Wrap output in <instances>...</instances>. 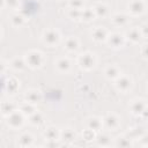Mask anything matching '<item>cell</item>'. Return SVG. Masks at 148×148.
I'll return each mask as SVG.
<instances>
[{
  "instance_id": "8992f818",
  "label": "cell",
  "mask_w": 148,
  "mask_h": 148,
  "mask_svg": "<svg viewBox=\"0 0 148 148\" xmlns=\"http://www.w3.org/2000/svg\"><path fill=\"white\" fill-rule=\"evenodd\" d=\"M146 8H147V5L145 0H131L127 5L128 16H132V17L141 16L142 14H145Z\"/></svg>"
},
{
  "instance_id": "b9f144b4",
  "label": "cell",
  "mask_w": 148,
  "mask_h": 148,
  "mask_svg": "<svg viewBox=\"0 0 148 148\" xmlns=\"http://www.w3.org/2000/svg\"><path fill=\"white\" fill-rule=\"evenodd\" d=\"M58 1H61V0H58Z\"/></svg>"
},
{
  "instance_id": "8fae6325",
  "label": "cell",
  "mask_w": 148,
  "mask_h": 148,
  "mask_svg": "<svg viewBox=\"0 0 148 148\" xmlns=\"http://www.w3.org/2000/svg\"><path fill=\"white\" fill-rule=\"evenodd\" d=\"M77 139V134L76 132L71 128V127H66L60 130V135H59V141H62L66 146L72 145L75 140Z\"/></svg>"
},
{
  "instance_id": "4dcf8cb0",
  "label": "cell",
  "mask_w": 148,
  "mask_h": 148,
  "mask_svg": "<svg viewBox=\"0 0 148 148\" xmlns=\"http://www.w3.org/2000/svg\"><path fill=\"white\" fill-rule=\"evenodd\" d=\"M96 145L99 147H109L112 143V138L109 134H98L96 135Z\"/></svg>"
},
{
  "instance_id": "d6986e66",
  "label": "cell",
  "mask_w": 148,
  "mask_h": 148,
  "mask_svg": "<svg viewBox=\"0 0 148 148\" xmlns=\"http://www.w3.org/2000/svg\"><path fill=\"white\" fill-rule=\"evenodd\" d=\"M20 89V81L17 77L15 76H9L6 81H5V90L8 94H16Z\"/></svg>"
},
{
  "instance_id": "ba28073f",
  "label": "cell",
  "mask_w": 148,
  "mask_h": 148,
  "mask_svg": "<svg viewBox=\"0 0 148 148\" xmlns=\"http://www.w3.org/2000/svg\"><path fill=\"white\" fill-rule=\"evenodd\" d=\"M114 88L119 92H123V94L128 92L133 88V80H132V77L128 76V75L121 74L120 76H118L114 80Z\"/></svg>"
},
{
  "instance_id": "cb8c5ba5",
  "label": "cell",
  "mask_w": 148,
  "mask_h": 148,
  "mask_svg": "<svg viewBox=\"0 0 148 148\" xmlns=\"http://www.w3.org/2000/svg\"><path fill=\"white\" fill-rule=\"evenodd\" d=\"M145 134H146V130H145L143 126H134V127H131V128H128V132L126 133V135L131 140H133V141H135L136 139L141 138Z\"/></svg>"
},
{
  "instance_id": "f546056e",
  "label": "cell",
  "mask_w": 148,
  "mask_h": 148,
  "mask_svg": "<svg viewBox=\"0 0 148 148\" xmlns=\"http://www.w3.org/2000/svg\"><path fill=\"white\" fill-rule=\"evenodd\" d=\"M96 18V16H95V13H94V10H92V8H83V9H81V17H80V21H83V22H87V23H89V22H91V21H94Z\"/></svg>"
},
{
  "instance_id": "4fadbf2b",
  "label": "cell",
  "mask_w": 148,
  "mask_h": 148,
  "mask_svg": "<svg viewBox=\"0 0 148 148\" xmlns=\"http://www.w3.org/2000/svg\"><path fill=\"white\" fill-rule=\"evenodd\" d=\"M123 73H121V69L119 66H117L116 64H109L105 68H104V76L110 80V81H114L118 76H120Z\"/></svg>"
},
{
  "instance_id": "8d00e7d4",
  "label": "cell",
  "mask_w": 148,
  "mask_h": 148,
  "mask_svg": "<svg viewBox=\"0 0 148 148\" xmlns=\"http://www.w3.org/2000/svg\"><path fill=\"white\" fill-rule=\"evenodd\" d=\"M58 141L59 140H45V143L43 146H45V147H58V146H60V143Z\"/></svg>"
},
{
  "instance_id": "6da1fadb",
  "label": "cell",
  "mask_w": 148,
  "mask_h": 148,
  "mask_svg": "<svg viewBox=\"0 0 148 148\" xmlns=\"http://www.w3.org/2000/svg\"><path fill=\"white\" fill-rule=\"evenodd\" d=\"M24 60L27 64V67L31 69H38L40 68L45 62V56L39 50H29L24 53Z\"/></svg>"
},
{
  "instance_id": "836d02e7",
  "label": "cell",
  "mask_w": 148,
  "mask_h": 148,
  "mask_svg": "<svg viewBox=\"0 0 148 148\" xmlns=\"http://www.w3.org/2000/svg\"><path fill=\"white\" fill-rule=\"evenodd\" d=\"M67 16H68V18H71V20L80 21L81 10H80V9H74V8H68V10H67Z\"/></svg>"
},
{
  "instance_id": "f35d334b",
  "label": "cell",
  "mask_w": 148,
  "mask_h": 148,
  "mask_svg": "<svg viewBox=\"0 0 148 148\" xmlns=\"http://www.w3.org/2000/svg\"><path fill=\"white\" fill-rule=\"evenodd\" d=\"M6 69H7V62L5 60L0 59V75L3 74L6 72Z\"/></svg>"
},
{
  "instance_id": "603a6c76",
  "label": "cell",
  "mask_w": 148,
  "mask_h": 148,
  "mask_svg": "<svg viewBox=\"0 0 148 148\" xmlns=\"http://www.w3.org/2000/svg\"><path fill=\"white\" fill-rule=\"evenodd\" d=\"M59 135H60V130L52 125L47 126L43 131V138L45 140H59Z\"/></svg>"
},
{
  "instance_id": "83f0119b",
  "label": "cell",
  "mask_w": 148,
  "mask_h": 148,
  "mask_svg": "<svg viewBox=\"0 0 148 148\" xmlns=\"http://www.w3.org/2000/svg\"><path fill=\"white\" fill-rule=\"evenodd\" d=\"M116 147H133V140H131L126 134L124 135H119L114 139V143Z\"/></svg>"
},
{
  "instance_id": "74e56055",
  "label": "cell",
  "mask_w": 148,
  "mask_h": 148,
  "mask_svg": "<svg viewBox=\"0 0 148 148\" xmlns=\"http://www.w3.org/2000/svg\"><path fill=\"white\" fill-rule=\"evenodd\" d=\"M140 53H141L142 58L146 60V59H147V57H148V52H147V44H146V43H143V44L141 45V50H140Z\"/></svg>"
},
{
  "instance_id": "d4e9b609",
  "label": "cell",
  "mask_w": 148,
  "mask_h": 148,
  "mask_svg": "<svg viewBox=\"0 0 148 148\" xmlns=\"http://www.w3.org/2000/svg\"><path fill=\"white\" fill-rule=\"evenodd\" d=\"M9 20H10L12 25L15 27V28H21V27L25 23V16H24L22 13H20V12H14V13H12Z\"/></svg>"
},
{
  "instance_id": "4316f807",
  "label": "cell",
  "mask_w": 148,
  "mask_h": 148,
  "mask_svg": "<svg viewBox=\"0 0 148 148\" xmlns=\"http://www.w3.org/2000/svg\"><path fill=\"white\" fill-rule=\"evenodd\" d=\"M28 120H29V123H30L32 126H40V125L44 124L45 118H44V114H43L42 112L35 111L32 114H30V116L28 117Z\"/></svg>"
},
{
  "instance_id": "3957f363",
  "label": "cell",
  "mask_w": 148,
  "mask_h": 148,
  "mask_svg": "<svg viewBox=\"0 0 148 148\" xmlns=\"http://www.w3.org/2000/svg\"><path fill=\"white\" fill-rule=\"evenodd\" d=\"M42 40L45 45L50 47L57 46L61 40V35L58 29L56 28H47L42 34Z\"/></svg>"
},
{
  "instance_id": "ffe728a7",
  "label": "cell",
  "mask_w": 148,
  "mask_h": 148,
  "mask_svg": "<svg viewBox=\"0 0 148 148\" xmlns=\"http://www.w3.org/2000/svg\"><path fill=\"white\" fill-rule=\"evenodd\" d=\"M34 141H35V138H34V135L31 133L23 132V133H21L18 135L16 143L20 147H31L34 145Z\"/></svg>"
},
{
  "instance_id": "1f68e13d",
  "label": "cell",
  "mask_w": 148,
  "mask_h": 148,
  "mask_svg": "<svg viewBox=\"0 0 148 148\" xmlns=\"http://www.w3.org/2000/svg\"><path fill=\"white\" fill-rule=\"evenodd\" d=\"M96 135H97V133H96L95 131H92V130H90V128H87V127H86V130L82 132V139H83L84 141H92V140L96 139Z\"/></svg>"
},
{
  "instance_id": "e0dca14e",
  "label": "cell",
  "mask_w": 148,
  "mask_h": 148,
  "mask_svg": "<svg viewBox=\"0 0 148 148\" xmlns=\"http://www.w3.org/2000/svg\"><path fill=\"white\" fill-rule=\"evenodd\" d=\"M79 47H80V40L75 36H68L64 40V49L69 53L76 52Z\"/></svg>"
},
{
  "instance_id": "2e32d148",
  "label": "cell",
  "mask_w": 148,
  "mask_h": 148,
  "mask_svg": "<svg viewBox=\"0 0 148 148\" xmlns=\"http://www.w3.org/2000/svg\"><path fill=\"white\" fill-rule=\"evenodd\" d=\"M128 20H130L128 14L123 12H117L111 16V22L116 27H125L128 23Z\"/></svg>"
},
{
  "instance_id": "e575fe53",
  "label": "cell",
  "mask_w": 148,
  "mask_h": 148,
  "mask_svg": "<svg viewBox=\"0 0 148 148\" xmlns=\"http://www.w3.org/2000/svg\"><path fill=\"white\" fill-rule=\"evenodd\" d=\"M5 2H6V6H7V7L15 9V8H17V7H18L20 0H5Z\"/></svg>"
},
{
  "instance_id": "277c9868",
  "label": "cell",
  "mask_w": 148,
  "mask_h": 148,
  "mask_svg": "<svg viewBox=\"0 0 148 148\" xmlns=\"http://www.w3.org/2000/svg\"><path fill=\"white\" fill-rule=\"evenodd\" d=\"M25 118L27 117L18 109H16L10 114L6 116V123L12 130H20L25 124Z\"/></svg>"
},
{
  "instance_id": "7a4b0ae2",
  "label": "cell",
  "mask_w": 148,
  "mask_h": 148,
  "mask_svg": "<svg viewBox=\"0 0 148 148\" xmlns=\"http://www.w3.org/2000/svg\"><path fill=\"white\" fill-rule=\"evenodd\" d=\"M76 64L79 65V67L86 72H89V71H92L96 65H97V58H96V54L94 52H90V51H86V52H82L77 56L76 58Z\"/></svg>"
},
{
  "instance_id": "5b68a950",
  "label": "cell",
  "mask_w": 148,
  "mask_h": 148,
  "mask_svg": "<svg viewBox=\"0 0 148 148\" xmlns=\"http://www.w3.org/2000/svg\"><path fill=\"white\" fill-rule=\"evenodd\" d=\"M105 43L108 44L109 47H111L113 50H119V49L124 47V45L126 43V38L123 32H119V31L109 32Z\"/></svg>"
},
{
  "instance_id": "7402d4cb",
  "label": "cell",
  "mask_w": 148,
  "mask_h": 148,
  "mask_svg": "<svg viewBox=\"0 0 148 148\" xmlns=\"http://www.w3.org/2000/svg\"><path fill=\"white\" fill-rule=\"evenodd\" d=\"M9 67L15 72H23L27 68V64L24 60V57H15L10 60Z\"/></svg>"
},
{
  "instance_id": "7bdbcfd3",
  "label": "cell",
  "mask_w": 148,
  "mask_h": 148,
  "mask_svg": "<svg viewBox=\"0 0 148 148\" xmlns=\"http://www.w3.org/2000/svg\"><path fill=\"white\" fill-rule=\"evenodd\" d=\"M20 1H21V0H20Z\"/></svg>"
},
{
  "instance_id": "484cf974",
  "label": "cell",
  "mask_w": 148,
  "mask_h": 148,
  "mask_svg": "<svg viewBox=\"0 0 148 148\" xmlns=\"http://www.w3.org/2000/svg\"><path fill=\"white\" fill-rule=\"evenodd\" d=\"M17 109V105L12 101H2L0 103V112L6 117Z\"/></svg>"
},
{
  "instance_id": "30bf717a",
  "label": "cell",
  "mask_w": 148,
  "mask_h": 148,
  "mask_svg": "<svg viewBox=\"0 0 148 148\" xmlns=\"http://www.w3.org/2000/svg\"><path fill=\"white\" fill-rule=\"evenodd\" d=\"M24 101L37 105L43 101V92L37 88H30L24 92Z\"/></svg>"
},
{
  "instance_id": "ac0fdd59",
  "label": "cell",
  "mask_w": 148,
  "mask_h": 148,
  "mask_svg": "<svg viewBox=\"0 0 148 148\" xmlns=\"http://www.w3.org/2000/svg\"><path fill=\"white\" fill-rule=\"evenodd\" d=\"M86 127L87 128H90L92 131H95L96 133H98L102 128H103V125H102V118L97 117V116H90L86 119Z\"/></svg>"
},
{
  "instance_id": "f1b7e54d",
  "label": "cell",
  "mask_w": 148,
  "mask_h": 148,
  "mask_svg": "<svg viewBox=\"0 0 148 148\" xmlns=\"http://www.w3.org/2000/svg\"><path fill=\"white\" fill-rule=\"evenodd\" d=\"M17 109L28 118L30 114H32L35 111H37V109H36V105H34V104H31V103H29V102H25L24 101V103H22L20 106H17Z\"/></svg>"
},
{
  "instance_id": "d6a6232c",
  "label": "cell",
  "mask_w": 148,
  "mask_h": 148,
  "mask_svg": "<svg viewBox=\"0 0 148 148\" xmlns=\"http://www.w3.org/2000/svg\"><path fill=\"white\" fill-rule=\"evenodd\" d=\"M86 5V0H68V8L74 9H83Z\"/></svg>"
},
{
  "instance_id": "d590c367",
  "label": "cell",
  "mask_w": 148,
  "mask_h": 148,
  "mask_svg": "<svg viewBox=\"0 0 148 148\" xmlns=\"http://www.w3.org/2000/svg\"><path fill=\"white\" fill-rule=\"evenodd\" d=\"M139 30H140V32H141L142 38H143V39H146V38H147V36H148V25L145 23V24H142V25H140V27H139Z\"/></svg>"
},
{
  "instance_id": "9c48e42d",
  "label": "cell",
  "mask_w": 148,
  "mask_h": 148,
  "mask_svg": "<svg viewBox=\"0 0 148 148\" xmlns=\"http://www.w3.org/2000/svg\"><path fill=\"white\" fill-rule=\"evenodd\" d=\"M102 125L109 131H117L120 126V118L114 112H109L102 118Z\"/></svg>"
},
{
  "instance_id": "ab89813d",
  "label": "cell",
  "mask_w": 148,
  "mask_h": 148,
  "mask_svg": "<svg viewBox=\"0 0 148 148\" xmlns=\"http://www.w3.org/2000/svg\"><path fill=\"white\" fill-rule=\"evenodd\" d=\"M5 6H6V2H5V0H0V9H2Z\"/></svg>"
},
{
  "instance_id": "5bb4252c",
  "label": "cell",
  "mask_w": 148,
  "mask_h": 148,
  "mask_svg": "<svg viewBox=\"0 0 148 148\" xmlns=\"http://www.w3.org/2000/svg\"><path fill=\"white\" fill-rule=\"evenodd\" d=\"M125 38H126V42H131L132 44H139L143 38L141 36V32L139 30V27H133L131 29H128L125 34Z\"/></svg>"
},
{
  "instance_id": "52a82bcc",
  "label": "cell",
  "mask_w": 148,
  "mask_h": 148,
  "mask_svg": "<svg viewBox=\"0 0 148 148\" xmlns=\"http://www.w3.org/2000/svg\"><path fill=\"white\" fill-rule=\"evenodd\" d=\"M130 112L135 117H141L142 114L147 113V101L145 98H134L131 101L128 105Z\"/></svg>"
},
{
  "instance_id": "44dd1931",
  "label": "cell",
  "mask_w": 148,
  "mask_h": 148,
  "mask_svg": "<svg viewBox=\"0 0 148 148\" xmlns=\"http://www.w3.org/2000/svg\"><path fill=\"white\" fill-rule=\"evenodd\" d=\"M91 8H92V10H94L96 17L103 18V17H106V16L109 15V9H110V8H109V6H108L106 3H104V2H96V3H94V6H92Z\"/></svg>"
},
{
  "instance_id": "60d3db41",
  "label": "cell",
  "mask_w": 148,
  "mask_h": 148,
  "mask_svg": "<svg viewBox=\"0 0 148 148\" xmlns=\"http://www.w3.org/2000/svg\"><path fill=\"white\" fill-rule=\"evenodd\" d=\"M2 35H3V32H2V29H1V27H0V40H1V38H2Z\"/></svg>"
},
{
  "instance_id": "7c38bea8",
  "label": "cell",
  "mask_w": 148,
  "mask_h": 148,
  "mask_svg": "<svg viewBox=\"0 0 148 148\" xmlns=\"http://www.w3.org/2000/svg\"><path fill=\"white\" fill-rule=\"evenodd\" d=\"M54 66H56V69L59 73L66 74L72 68V61L68 57H60L54 61Z\"/></svg>"
},
{
  "instance_id": "9a60e30c",
  "label": "cell",
  "mask_w": 148,
  "mask_h": 148,
  "mask_svg": "<svg viewBox=\"0 0 148 148\" xmlns=\"http://www.w3.org/2000/svg\"><path fill=\"white\" fill-rule=\"evenodd\" d=\"M108 35H109V31L104 27H95L91 30V38L96 43H103V42H105Z\"/></svg>"
}]
</instances>
